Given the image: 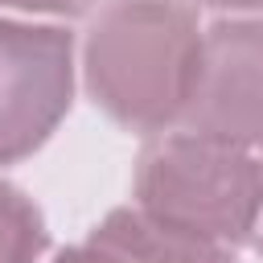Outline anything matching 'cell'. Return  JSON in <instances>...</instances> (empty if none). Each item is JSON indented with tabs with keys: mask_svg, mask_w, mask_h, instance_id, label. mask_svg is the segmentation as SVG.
Masks as SVG:
<instances>
[{
	"mask_svg": "<svg viewBox=\"0 0 263 263\" xmlns=\"http://www.w3.org/2000/svg\"><path fill=\"white\" fill-rule=\"evenodd\" d=\"M185 127L263 152V16H230L205 29Z\"/></svg>",
	"mask_w": 263,
	"mask_h": 263,
	"instance_id": "4",
	"label": "cell"
},
{
	"mask_svg": "<svg viewBox=\"0 0 263 263\" xmlns=\"http://www.w3.org/2000/svg\"><path fill=\"white\" fill-rule=\"evenodd\" d=\"M21 12H33V16H78L86 12L95 0H4Z\"/></svg>",
	"mask_w": 263,
	"mask_h": 263,
	"instance_id": "7",
	"label": "cell"
},
{
	"mask_svg": "<svg viewBox=\"0 0 263 263\" xmlns=\"http://www.w3.org/2000/svg\"><path fill=\"white\" fill-rule=\"evenodd\" d=\"M74 99V37L58 25L0 21V164L37 152Z\"/></svg>",
	"mask_w": 263,
	"mask_h": 263,
	"instance_id": "3",
	"label": "cell"
},
{
	"mask_svg": "<svg viewBox=\"0 0 263 263\" xmlns=\"http://www.w3.org/2000/svg\"><path fill=\"white\" fill-rule=\"evenodd\" d=\"M136 205L238 247L263 218V152L197 127H173L144 144L136 160Z\"/></svg>",
	"mask_w": 263,
	"mask_h": 263,
	"instance_id": "2",
	"label": "cell"
},
{
	"mask_svg": "<svg viewBox=\"0 0 263 263\" xmlns=\"http://www.w3.org/2000/svg\"><path fill=\"white\" fill-rule=\"evenodd\" d=\"M255 242H259V255H263V218H259V230H255Z\"/></svg>",
	"mask_w": 263,
	"mask_h": 263,
	"instance_id": "10",
	"label": "cell"
},
{
	"mask_svg": "<svg viewBox=\"0 0 263 263\" xmlns=\"http://www.w3.org/2000/svg\"><path fill=\"white\" fill-rule=\"evenodd\" d=\"M45 251L41 210L8 181H0V263H37Z\"/></svg>",
	"mask_w": 263,
	"mask_h": 263,
	"instance_id": "6",
	"label": "cell"
},
{
	"mask_svg": "<svg viewBox=\"0 0 263 263\" xmlns=\"http://www.w3.org/2000/svg\"><path fill=\"white\" fill-rule=\"evenodd\" d=\"M205 29L181 0H107L82 41L90 99L127 132L185 127Z\"/></svg>",
	"mask_w": 263,
	"mask_h": 263,
	"instance_id": "1",
	"label": "cell"
},
{
	"mask_svg": "<svg viewBox=\"0 0 263 263\" xmlns=\"http://www.w3.org/2000/svg\"><path fill=\"white\" fill-rule=\"evenodd\" d=\"M210 8H222V12H234V16H255L263 12V0H205Z\"/></svg>",
	"mask_w": 263,
	"mask_h": 263,
	"instance_id": "9",
	"label": "cell"
},
{
	"mask_svg": "<svg viewBox=\"0 0 263 263\" xmlns=\"http://www.w3.org/2000/svg\"><path fill=\"white\" fill-rule=\"evenodd\" d=\"M53 263H119L107 247H99V242H82V247H70V251H62Z\"/></svg>",
	"mask_w": 263,
	"mask_h": 263,
	"instance_id": "8",
	"label": "cell"
},
{
	"mask_svg": "<svg viewBox=\"0 0 263 263\" xmlns=\"http://www.w3.org/2000/svg\"><path fill=\"white\" fill-rule=\"evenodd\" d=\"M90 242L107 247L119 263H234V247L173 226L140 205L111 210L95 226Z\"/></svg>",
	"mask_w": 263,
	"mask_h": 263,
	"instance_id": "5",
	"label": "cell"
}]
</instances>
